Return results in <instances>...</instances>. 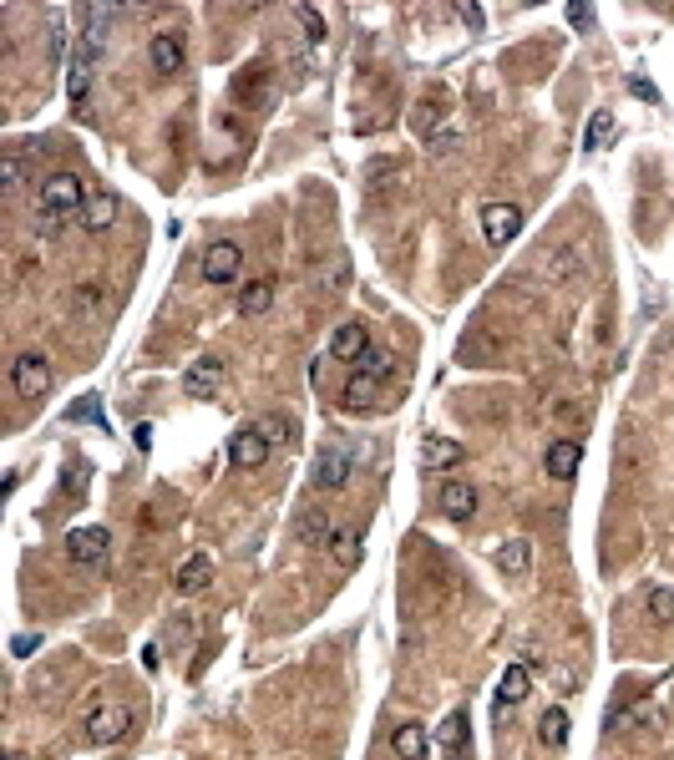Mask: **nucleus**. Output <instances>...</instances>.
Here are the masks:
<instances>
[{"mask_svg":"<svg viewBox=\"0 0 674 760\" xmlns=\"http://www.w3.org/2000/svg\"><path fill=\"white\" fill-rule=\"evenodd\" d=\"M87 198H92V193L82 188V178H77V173H56V178L41 188V213H36V228H46V234H56L61 223L82 218Z\"/></svg>","mask_w":674,"mask_h":760,"instance_id":"obj_1","label":"nucleus"},{"mask_svg":"<svg viewBox=\"0 0 674 760\" xmlns=\"http://www.w3.org/2000/svg\"><path fill=\"white\" fill-rule=\"evenodd\" d=\"M365 456H370L365 446H345V441H330V446L320 451V462H315V477H310V482H315L320 492H340V487L355 477V462H365Z\"/></svg>","mask_w":674,"mask_h":760,"instance_id":"obj_2","label":"nucleus"},{"mask_svg":"<svg viewBox=\"0 0 674 760\" xmlns=\"http://www.w3.org/2000/svg\"><path fill=\"white\" fill-rule=\"evenodd\" d=\"M11 386H16V396H26V401H36V396L51 391V365H46L41 350H21V355H16V365H11Z\"/></svg>","mask_w":674,"mask_h":760,"instance_id":"obj_3","label":"nucleus"},{"mask_svg":"<svg viewBox=\"0 0 674 760\" xmlns=\"http://www.w3.org/2000/svg\"><path fill=\"white\" fill-rule=\"evenodd\" d=\"M239 274H244V254H239L234 239H213V244L203 249V279H208V284H229V279H239Z\"/></svg>","mask_w":674,"mask_h":760,"instance_id":"obj_4","label":"nucleus"},{"mask_svg":"<svg viewBox=\"0 0 674 760\" xmlns=\"http://www.w3.org/2000/svg\"><path fill=\"white\" fill-rule=\"evenodd\" d=\"M66 553L77 563H102L112 553V532L107 527H71L66 532Z\"/></svg>","mask_w":674,"mask_h":760,"instance_id":"obj_5","label":"nucleus"},{"mask_svg":"<svg viewBox=\"0 0 674 760\" xmlns=\"http://www.w3.org/2000/svg\"><path fill=\"white\" fill-rule=\"evenodd\" d=\"M229 462H234L239 472H259V467L269 462V441H264L254 426L234 431V436H229Z\"/></svg>","mask_w":674,"mask_h":760,"instance_id":"obj_6","label":"nucleus"},{"mask_svg":"<svg viewBox=\"0 0 674 760\" xmlns=\"http://www.w3.org/2000/svg\"><path fill=\"white\" fill-rule=\"evenodd\" d=\"M482 234H487L492 244H512V239L522 234L517 203H487V208H482Z\"/></svg>","mask_w":674,"mask_h":760,"instance_id":"obj_7","label":"nucleus"},{"mask_svg":"<svg viewBox=\"0 0 674 760\" xmlns=\"http://www.w3.org/2000/svg\"><path fill=\"white\" fill-rule=\"evenodd\" d=\"M543 467H548L553 482L578 477V467H583V441H578V436H558V441L548 446V456H543Z\"/></svg>","mask_w":674,"mask_h":760,"instance_id":"obj_8","label":"nucleus"},{"mask_svg":"<svg viewBox=\"0 0 674 760\" xmlns=\"http://www.w3.org/2000/svg\"><path fill=\"white\" fill-rule=\"evenodd\" d=\"M436 740H441V755H446V760H467V755H472V720H467V710L446 715Z\"/></svg>","mask_w":674,"mask_h":760,"instance_id":"obj_9","label":"nucleus"},{"mask_svg":"<svg viewBox=\"0 0 674 760\" xmlns=\"http://www.w3.org/2000/svg\"><path fill=\"white\" fill-rule=\"evenodd\" d=\"M112 21H117V6H87V11H82V26H87V31H82V56H92V61L102 56Z\"/></svg>","mask_w":674,"mask_h":760,"instance_id":"obj_10","label":"nucleus"},{"mask_svg":"<svg viewBox=\"0 0 674 760\" xmlns=\"http://www.w3.org/2000/svg\"><path fill=\"white\" fill-rule=\"evenodd\" d=\"M122 730H127V710H117V705H97L87 715V740L92 745H112V740H122Z\"/></svg>","mask_w":674,"mask_h":760,"instance_id":"obj_11","label":"nucleus"},{"mask_svg":"<svg viewBox=\"0 0 674 760\" xmlns=\"http://www.w3.org/2000/svg\"><path fill=\"white\" fill-rule=\"evenodd\" d=\"M147 61H153L158 76H178L183 71V41L173 31H158L153 41H147Z\"/></svg>","mask_w":674,"mask_h":760,"instance_id":"obj_12","label":"nucleus"},{"mask_svg":"<svg viewBox=\"0 0 674 760\" xmlns=\"http://www.w3.org/2000/svg\"><path fill=\"white\" fill-rule=\"evenodd\" d=\"M462 441H452V436H426V446H421V467L426 472H446V467H462Z\"/></svg>","mask_w":674,"mask_h":760,"instance_id":"obj_13","label":"nucleus"},{"mask_svg":"<svg viewBox=\"0 0 674 760\" xmlns=\"http://www.w3.org/2000/svg\"><path fill=\"white\" fill-rule=\"evenodd\" d=\"M441 512L452 522H472L477 517V487L472 482H446L441 487Z\"/></svg>","mask_w":674,"mask_h":760,"instance_id":"obj_14","label":"nucleus"},{"mask_svg":"<svg viewBox=\"0 0 674 760\" xmlns=\"http://www.w3.org/2000/svg\"><path fill=\"white\" fill-rule=\"evenodd\" d=\"M294 532H299V543H305V548H325V543H335L340 527L330 522V512H299Z\"/></svg>","mask_w":674,"mask_h":760,"instance_id":"obj_15","label":"nucleus"},{"mask_svg":"<svg viewBox=\"0 0 674 760\" xmlns=\"http://www.w3.org/2000/svg\"><path fill=\"white\" fill-rule=\"evenodd\" d=\"M223 386V360H198V365H188V375H183V391L188 396H213Z\"/></svg>","mask_w":674,"mask_h":760,"instance_id":"obj_16","label":"nucleus"},{"mask_svg":"<svg viewBox=\"0 0 674 760\" xmlns=\"http://www.w3.org/2000/svg\"><path fill=\"white\" fill-rule=\"evenodd\" d=\"M533 568V543L528 538H507L502 548H497V573L502 578H522Z\"/></svg>","mask_w":674,"mask_h":760,"instance_id":"obj_17","label":"nucleus"},{"mask_svg":"<svg viewBox=\"0 0 674 760\" xmlns=\"http://www.w3.org/2000/svg\"><path fill=\"white\" fill-rule=\"evenodd\" d=\"M112 223H117V198L112 193H92L87 208H82V228L87 234H102V228H112Z\"/></svg>","mask_w":674,"mask_h":760,"instance_id":"obj_18","label":"nucleus"},{"mask_svg":"<svg viewBox=\"0 0 674 760\" xmlns=\"http://www.w3.org/2000/svg\"><path fill=\"white\" fill-rule=\"evenodd\" d=\"M365 350H370V345H365V325H355V320L330 335V355H335V360H360Z\"/></svg>","mask_w":674,"mask_h":760,"instance_id":"obj_19","label":"nucleus"},{"mask_svg":"<svg viewBox=\"0 0 674 760\" xmlns=\"http://www.w3.org/2000/svg\"><path fill=\"white\" fill-rule=\"evenodd\" d=\"M391 750H396V760H426V730L421 725H396L391 730Z\"/></svg>","mask_w":674,"mask_h":760,"instance_id":"obj_20","label":"nucleus"},{"mask_svg":"<svg viewBox=\"0 0 674 760\" xmlns=\"http://www.w3.org/2000/svg\"><path fill=\"white\" fill-rule=\"evenodd\" d=\"M274 304V279H249L239 289V315H269Z\"/></svg>","mask_w":674,"mask_h":760,"instance_id":"obj_21","label":"nucleus"},{"mask_svg":"<svg viewBox=\"0 0 674 760\" xmlns=\"http://www.w3.org/2000/svg\"><path fill=\"white\" fill-rule=\"evenodd\" d=\"M213 583V558L208 553H193L183 568H178V593H198V588H208Z\"/></svg>","mask_w":674,"mask_h":760,"instance_id":"obj_22","label":"nucleus"},{"mask_svg":"<svg viewBox=\"0 0 674 760\" xmlns=\"http://www.w3.org/2000/svg\"><path fill=\"white\" fill-rule=\"evenodd\" d=\"M528 690H533L528 669H522V664H512V669L502 674V684H497V710H507V705H517V700H528Z\"/></svg>","mask_w":674,"mask_h":760,"instance_id":"obj_23","label":"nucleus"},{"mask_svg":"<svg viewBox=\"0 0 674 760\" xmlns=\"http://www.w3.org/2000/svg\"><path fill=\"white\" fill-rule=\"evenodd\" d=\"M376 386H381V380H370V375H350V380H345V391H340V411H365V406H370V396H376Z\"/></svg>","mask_w":674,"mask_h":760,"instance_id":"obj_24","label":"nucleus"},{"mask_svg":"<svg viewBox=\"0 0 674 760\" xmlns=\"http://www.w3.org/2000/svg\"><path fill=\"white\" fill-rule=\"evenodd\" d=\"M360 548H365L360 527H340V532H335V543H330V553H335V563H340V568H355V563H360Z\"/></svg>","mask_w":674,"mask_h":760,"instance_id":"obj_25","label":"nucleus"},{"mask_svg":"<svg viewBox=\"0 0 674 760\" xmlns=\"http://www.w3.org/2000/svg\"><path fill=\"white\" fill-rule=\"evenodd\" d=\"M66 92H71V102H87V92H92V56H71V76H66Z\"/></svg>","mask_w":674,"mask_h":760,"instance_id":"obj_26","label":"nucleus"},{"mask_svg":"<svg viewBox=\"0 0 674 760\" xmlns=\"http://www.w3.org/2000/svg\"><path fill=\"white\" fill-rule=\"evenodd\" d=\"M538 740L548 745V750H558V745H568V710H548L543 720H538Z\"/></svg>","mask_w":674,"mask_h":760,"instance_id":"obj_27","label":"nucleus"},{"mask_svg":"<svg viewBox=\"0 0 674 760\" xmlns=\"http://www.w3.org/2000/svg\"><path fill=\"white\" fill-rule=\"evenodd\" d=\"M391 370H396V355L381 350V345H370V350L360 355V375H370V380H386Z\"/></svg>","mask_w":674,"mask_h":760,"instance_id":"obj_28","label":"nucleus"},{"mask_svg":"<svg viewBox=\"0 0 674 760\" xmlns=\"http://www.w3.org/2000/svg\"><path fill=\"white\" fill-rule=\"evenodd\" d=\"M254 431L274 446V441H289V436H294V421H289V416H259V421H254Z\"/></svg>","mask_w":674,"mask_h":760,"instance_id":"obj_29","label":"nucleus"},{"mask_svg":"<svg viewBox=\"0 0 674 760\" xmlns=\"http://www.w3.org/2000/svg\"><path fill=\"white\" fill-rule=\"evenodd\" d=\"M649 619L654 624H674V588H654L649 593Z\"/></svg>","mask_w":674,"mask_h":760,"instance_id":"obj_30","label":"nucleus"},{"mask_svg":"<svg viewBox=\"0 0 674 760\" xmlns=\"http://www.w3.org/2000/svg\"><path fill=\"white\" fill-rule=\"evenodd\" d=\"M609 137H614V117H609V112H593V122H588V142H583V147H588V152H598Z\"/></svg>","mask_w":674,"mask_h":760,"instance_id":"obj_31","label":"nucleus"},{"mask_svg":"<svg viewBox=\"0 0 674 760\" xmlns=\"http://www.w3.org/2000/svg\"><path fill=\"white\" fill-rule=\"evenodd\" d=\"M294 16H299V26H305V41H325V16L315 6H294Z\"/></svg>","mask_w":674,"mask_h":760,"instance_id":"obj_32","label":"nucleus"},{"mask_svg":"<svg viewBox=\"0 0 674 760\" xmlns=\"http://www.w3.org/2000/svg\"><path fill=\"white\" fill-rule=\"evenodd\" d=\"M644 715H649V705H629V710H619V715L609 720V735H624V730H634Z\"/></svg>","mask_w":674,"mask_h":760,"instance_id":"obj_33","label":"nucleus"},{"mask_svg":"<svg viewBox=\"0 0 674 760\" xmlns=\"http://www.w3.org/2000/svg\"><path fill=\"white\" fill-rule=\"evenodd\" d=\"M0 178H6V193H21V188H26V168H21V158H6V163H0Z\"/></svg>","mask_w":674,"mask_h":760,"instance_id":"obj_34","label":"nucleus"},{"mask_svg":"<svg viewBox=\"0 0 674 760\" xmlns=\"http://www.w3.org/2000/svg\"><path fill=\"white\" fill-rule=\"evenodd\" d=\"M436 117H441V97H426V102L416 107V117H411V122H416L421 132H431V122H436Z\"/></svg>","mask_w":674,"mask_h":760,"instance_id":"obj_35","label":"nucleus"},{"mask_svg":"<svg viewBox=\"0 0 674 760\" xmlns=\"http://www.w3.org/2000/svg\"><path fill=\"white\" fill-rule=\"evenodd\" d=\"M163 634H168V644H188V634H193V619H188V614H173Z\"/></svg>","mask_w":674,"mask_h":760,"instance_id":"obj_36","label":"nucleus"},{"mask_svg":"<svg viewBox=\"0 0 674 760\" xmlns=\"http://www.w3.org/2000/svg\"><path fill=\"white\" fill-rule=\"evenodd\" d=\"M457 16L472 26V31H482L487 26V16H482V6H472V0H462V6H457Z\"/></svg>","mask_w":674,"mask_h":760,"instance_id":"obj_37","label":"nucleus"},{"mask_svg":"<svg viewBox=\"0 0 674 760\" xmlns=\"http://www.w3.org/2000/svg\"><path fill=\"white\" fill-rule=\"evenodd\" d=\"M568 21H573L578 31H593V21H598V16H593V6H568Z\"/></svg>","mask_w":674,"mask_h":760,"instance_id":"obj_38","label":"nucleus"},{"mask_svg":"<svg viewBox=\"0 0 674 760\" xmlns=\"http://www.w3.org/2000/svg\"><path fill=\"white\" fill-rule=\"evenodd\" d=\"M82 487H87V472H77V467H71V472H66V482H61V492H66V497H77Z\"/></svg>","mask_w":674,"mask_h":760,"instance_id":"obj_39","label":"nucleus"},{"mask_svg":"<svg viewBox=\"0 0 674 760\" xmlns=\"http://www.w3.org/2000/svg\"><path fill=\"white\" fill-rule=\"evenodd\" d=\"M391 173H396L391 163H376V168H370V178H365V188H370V193H376V188H381V183H386Z\"/></svg>","mask_w":674,"mask_h":760,"instance_id":"obj_40","label":"nucleus"},{"mask_svg":"<svg viewBox=\"0 0 674 760\" xmlns=\"http://www.w3.org/2000/svg\"><path fill=\"white\" fill-rule=\"evenodd\" d=\"M629 92H634V97H644V102H659V92L644 82V76H634V82H629Z\"/></svg>","mask_w":674,"mask_h":760,"instance_id":"obj_41","label":"nucleus"},{"mask_svg":"<svg viewBox=\"0 0 674 760\" xmlns=\"http://www.w3.org/2000/svg\"><path fill=\"white\" fill-rule=\"evenodd\" d=\"M16 654H21V659L36 654V634H21V639H16Z\"/></svg>","mask_w":674,"mask_h":760,"instance_id":"obj_42","label":"nucleus"},{"mask_svg":"<svg viewBox=\"0 0 674 760\" xmlns=\"http://www.w3.org/2000/svg\"><path fill=\"white\" fill-rule=\"evenodd\" d=\"M6 760H31V755H21V750H11V755H6Z\"/></svg>","mask_w":674,"mask_h":760,"instance_id":"obj_43","label":"nucleus"}]
</instances>
